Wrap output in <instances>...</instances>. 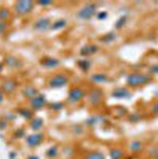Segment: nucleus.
I'll return each instance as SVG.
<instances>
[{
	"instance_id": "obj_1",
	"label": "nucleus",
	"mask_w": 158,
	"mask_h": 159,
	"mask_svg": "<svg viewBox=\"0 0 158 159\" xmlns=\"http://www.w3.org/2000/svg\"><path fill=\"white\" fill-rule=\"evenodd\" d=\"M152 81V75L143 73H131L127 76V84L130 87H138L141 85L150 83Z\"/></svg>"
},
{
	"instance_id": "obj_2",
	"label": "nucleus",
	"mask_w": 158,
	"mask_h": 159,
	"mask_svg": "<svg viewBox=\"0 0 158 159\" xmlns=\"http://www.w3.org/2000/svg\"><path fill=\"white\" fill-rule=\"evenodd\" d=\"M97 12V6L95 3H88L86 6H84L80 11L78 12V17L80 20H86L92 18L94 15H96Z\"/></svg>"
},
{
	"instance_id": "obj_3",
	"label": "nucleus",
	"mask_w": 158,
	"mask_h": 159,
	"mask_svg": "<svg viewBox=\"0 0 158 159\" xmlns=\"http://www.w3.org/2000/svg\"><path fill=\"white\" fill-rule=\"evenodd\" d=\"M34 7V3L30 0H20V1H17L15 3V10L20 15H25V14L31 12Z\"/></svg>"
},
{
	"instance_id": "obj_4",
	"label": "nucleus",
	"mask_w": 158,
	"mask_h": 159,
	"mask_svg": "<svg viewBox=\"0 0 158 159\" xmlns=\"http://www.w3.org/2000/svg\"><path fill=\"white\" fill-rule=\"evenodd\" d=\"M68 78L67 75L62 73H59V74H55L53 78L50 79L48 81V85H50L51 88H60V87H64L68 84Z\"/></svg>"
},
{
	"instance_id": "obj_5",
	"label": "nucleus",
	"mask_w": 158,
	"mask_h": 159,
	"mask_svg": "<svg viewBox=\"0 0 158 159\" xmlns=\"http://www.w3.org/2000/svg\"><path fill=\"white\" fill-rule=\"evenodd\" d=\"M102 97H103V92L100 88H94L88 93V102L92 106H98L102 101Z\"/></svg>"
},
{
	"instance_id": "obj_6",
	"label": "nucleus",
	"mask_w": 158,
	"mask_h": 159,
	"mask_svg": "<svg viewBox=\"0 0 158 159\" xmlns=\"http://www.w3.org/2000/svg\"><path fill=\"white\" fill-rule=\"evenodd\" d=\"M85 93L83 89H81L80 87H72L70 90H69L68 93V99L70 102H79L84 98Z\"/></svg>"
},
{
	"instance_id": "obj_7",
	"label": "nucleus",
	"mask_w": 158,
	"mask_h": 159,
	"mask_svg": "<svg viewBox=\"0 0 158 159\" xmlns=\"http://www.w3.org/2000/svg\"><path fill=\"white\" fill-rule=\"evenodd\" d=\"M52 26V22L48 17H41L34 23V29L37 30V31H46L48 28H51Z\"/></svg>"
},
{
	"instance_id": "obj_8",
	"label": "nucleus",
	"mask_w": 158,
	"mask_h": 159,
	"mask_svg": "<svg viewBox=\"0 0 158 159\" xmlns=\"http://www.w3.org/2000/svg\"><path fill=\"white\" fill-rule=\"evenodd\" d=\"M43 141V134L42 133H34V134H29L26 138V143L29 147H36L41 144Z\"/></svg>"
},
{
	"instance_id": "obj_9",
	"label": "nucleus",
	"mask_w": 158,
	"mask_h": 159,
	"mask_svg": "<svg viewBox=\"0 0 158 159\" xmlns=\"http://www.w3.org/2000/svg\"><path fill=\"white\" fill-rule=\"evenodd\" d=\"M16 87H17V82H16L15 80L9 79L2 82L1 92L6 93H12L16 89Z\"/></svg>"
},
{
	"instance_id": "obj_10",
	"label": "nucleus",
	"mask_w": 158,
	"mask_h": 159,
	"mask_svg": "<svg viewBox=\"0 0 158 159\" xmlns=\"http://www.w3.org/2000/svg\"><path fill=\"white\" fill-rule=\"evenodd\" d=\"M46 104V98L44 95H41L39 93L38 96L31 99L30 101V107H31L32 110H40L41 107H43Z\"/></svg>"
},
{
	"instance_id": "obj_11",
	"label": "nucleus",
	"mask_w": 158,
	"mask_h": 159,
	"mask_svg": "<svg viewBox=\"0 0 158 159\" xmlns=\"http://www.w3.org/2000/svg\"><path fill=\"white\" fill-rule=\"evenodd\" d=\"M22 95L24 96L25 98H27V99H34L36 96L39 95V92L34 86L28 85V86H26V87L23 88Z\"/></svg>"
},
{
	"instance_id": "obj_12",
	"label": "nucleus",
	"mask_w": 158,
	"mask_h": 159,
	"mask_svg": "<svg viewBox=\"0 0 158 159\" xmlns=\"http://www.w3.org/2000/svg\"><path fill=\"white\" fill-rule=\"evenodd\" d=\"M40 64L42 65L44 68L52 69V68H56L58 65H59V60L54 57H44L43 59H41Z\"/></svg>"
},
{
	"instance_id": "obj_13",
	"label": "nucleus",
	"mask_w": 158,
	"mask_h": 159,
	"mask_svg": "<svg viewBox=\"0 0 158 159\" xmlns=\"http://www.w3.org/2000/svg\"><path fill=\"white\" fill-rule=\"evenodd\" d=\"M97 52H98V46L95 45V44H87V45L83 46L81 48L80 54L84 57H87V56H90Z\"/></svg>"
},
{
	"instance_id": "obj_14",
	"label": "nucleus",
	"mask_w": 158,
	"mask_h": 159,
	"mask_svg": "<svg viewBox=\"0 0 158 159\" xmlns=\"http://www.w3.org/2000/svg\"><path fill=\"white\" fill-rule=\"evenodd\" d=\"M130 96V92L125 87H117L113 90L112 97L117 98V99H124V98H128Z\"/></svg>"
},
{
	"instance_id": "obj_15",
	"label": "nucleus",
	"mask_w": 158,
	"mask_h": 159,
	"mask_svg": "<svg viewBox=\"0 0 158 159\" xmlns=\"http://www.w3.org/2000/svg\"><path fill=\"white\" fill-rule=\"evenodd\" d=\"M4 64L10 68H20L22 67L23 62L18 58L14 57V56H7L4 58Z\"/></svg>"
},
{
	"instance_id": "obj_16",
	"label": "nucleus",
	"mask_w": 158,
	"mask_h": 159,
	"mask_svg": "<svg viewBox=\"0 0 158 159\" xmlns=\"http://www.w3.org/2000/svg\"><path fill=\"white\" fill-rule=\"evenodd\" d=\"M43 125H44V121L41 117H34L30 121V128H31V130H34V131L40 130L43 127Z\"/></svg>"
},
{
	"instance_id": "obj_17",
	"label": "nucleus",
	"mask_w": 158,
	"mask_h": 159,
	"mask_svg": "<svg viewBox=\"0 0 158 159\" xmlns=\"http://www.w3.org/2000/svg\"><path fill=\"white\" fill-rule=\"evenodd\" d=\"M90 80L94 83H106L109 81V78L106 73H95L90 76Z\"/></svg>"
},
{
	"instance_id": "obj_18",
	"label": "nucleus",
	"mask_w": 158,
	"mask_h": 159,
	"mask_svg": "<svg viewBox=\"0 0 158 159\" xmlns=\"http://www.w3.org/2000/svg\"><path fill=\"white\" fill-rule=\"evenodd\" d=\"M78 65H79V67H80V69L82 70V71H84V72H87L88 70L90 69V60L89 59H87V58H84V59H82V60H80V61L78 62Z\"/></svg>"
},
{
	"instance_id": "obj_19",
	"label": "nucleus",
	"mask_w": 158,
	"mask_h": 159,
	"mask_svg": "<svg viewBox=\"0 0 158 159\" xmlns=\"http://www.w3.org/2000/svg\"><path fill=\"white\" fill-rule=\"evenodd\" d=\"M110 157L111 159H122L124 157V153L120 148H112L110 152Z\"/></svg>"
},
{
	"instance_id": "obj_20",
	"label": "nucleus",
	"mask_w": 158,
	"mask_h": 159,
	"mask_svg": "<svg viewBox=\"0 0 158 159\" xmlns=\"http://www.w3.org/2000/svg\"><path fill=\"white\" fill-rule=\"evenodd\" d=\"M67 25V22L65 20H62V18H60V20H57L56 22H54L52 24V26H51V29L53 30H60L62 29L65 26Z\"/></svg>"
},
{
	"instance_id": "obj_21",
	"label": "nucleus",
	"mask_w": 158,
	"mask_h": 159,
	"mask_svg": "<svg viewBox=\"0 0 158 159\" xmlns=\"http://www.w3.org/2000/svg\"><path fill=\"white\" fill-rule=\"evenodd\" d=\"M102 42H104V43H110V42H113L116 40V34L113 31L111 32H108L106 34H104L103 37H102Z\"/></svg>"
},
{
	"instance_id": "obj_22",
	"label": "nucleus",
	"mask_w": 158,
	"mask_h": 159,
	"mask_svg": "<svg viewBox=\"0 0 158 159\" xmlns=\"http://www.w3.org/2000/svg\"><path fill=\"white\" fill-rule=\"evenodd\" d=\"M85 159H106L104 155L100 152H92V153L87 154Z\"/></svg>"
},
{
	"instance_id": "obj_23",
	"label": "nucleus",
	"mask_w": 158,
	"mask_h": 159,
	"mask_svg": "<svg viewBox=\"0 0 158 159\" xmlns=\"http://www.w3.org/2000/svg\"><path fill=\"white\" fill-rule=\"evenodd\" d=\"M18 114L25 119H29L32 117V112L29 109H20L18 110Z\"/></svg>"
},
{
	"instance_id": "obj_24",
	"label": "nucleus",
	"mask_w": 158,
	"mask_h": 159,
	"mask_svg": "<svg viewBox=\"0 0 158 159\" xmlns=\"http://www.w3.org/2000/svg\"><path fill=\"white\" fill-rule=\"evenodd\" d=\"M10 16V11L7 8H0V20L1 22H6Z\"/></svg>"
},
{
	"instance_id": "obj_25",
	"label": "nucleus",
	"mask_w": 158,
	"mask_h": 159,
	"mask_svg": "<svg viewBox=\"0 0 158 159\" xmlns=\"http://www.w3.org/2000/svg\"><path fill=\"white\" fill-rule=\"evenodd\" d=\"M58 155V148L56 146H52L46 151V156L48 158H54Z\"/></svg>"
},
{
	"instance_id": "obj_26",
	"label": "nucleus",
	"mask_w": 158,
	"mask_h": 159,
	"mask_svg": "<svg viewBox=\"0 0 158 159\" xmlns=\"http://www.w3.org/2000/svg\"><path fill=\"white\" fill-rule=\"evenodd\" d=\"M126 23H127V16L123 15V16H120V17L117 20V22L115 23V27L117 28V29H120V28L124 27Z\"/></svg>"
},
{
	"instance_id": "obj_27",
	"label": "nucleus",
	"mask_w": 158,
	"mask_h": 159,
	"mask_svg": "<svg viewBox=\"0 0 158 159\" xmlns=\"http://www.w3.org/2000/svg\"><path fill=\"white\" fill-rule=\"evenodd\" d=\"M50 107L54 111H60L64 107V103L62 102H53L50 104Z\"/></svg>"
},
{
	"instance_id": "obj_28",
	"label": "nucleus",
	"mask_w": 158,
	"mask_h": 159,
	"mask_svg": "<svg viewBox=\"0 0 158 159\" xmlns=\"http://www.w3.org/2000/svg\"><path fill=\"white\" fill-rule=\"evenodd\" d=\"M130 149L132 152H138L141 149V143L139 141H133L131 144H130Z\"/></svg>"
},
{
	"instance_id": "obj_29",
	"label": "nucleus",
	"mask_w": 158,
	"mask_h": 159,
	"mask_svg": "<svg viewBox=\"0 0 158 159\" xmlns=\"http://www.w3.org/2000/svg\"><path fill=\"white\" fill-rule=\"evenodd\" d=\"M141 119V116L140 114L138 113H132L129 115V121H131V123H137V121H139Z\"/></svg>"
},
{
	"instance_id": "obj_30",
	"label": "nucleus",
	"mask_w": 158,
	"mask_h": 159,
	"mask_svg": "<svg viewBox=\"0 0 158 159\" xmlns=\"http://www.w3.org/2000/svg\"><path fill=\"white\" fill-rule=\"evenodd\" d=\"M100 118H101V117H99V116H95V117H89V118L87 119L86 123L88 124V125L93 126V125H95L96 123H98V121L102 120V119H100Z\"/></svg>"
},
{
	"instance_id": "obj_31",
	"label": "nucleus",
	"mask_w": 158,
	"mask_h": 159,
	"mask_svg": "<svg viewBox=\"0 0 158 159\" xmlns=\"http://www.w3.org/2000/svg\"><path fill=\"white\" fill-rule=\"evenodd\" d=\"M37 3H38L39 6L47 7V6H50V4H52L53 1H51V0H39V1H37Z\"/></svg>"
},
{
	"instance_id": "obj_32",
	"label": "nucleus",
	"mask_w": 158,
	"mask_h": 159,
	"mask_svg": "<svg viewBox=\"0 0 158 159\" xmlns=\"http://www.w3.org/2000/svg\"><path fill=\"white\" fill-rule=\"evenodd\" d=\"M7 127H8V121L4 118H1L0 119V130H4Z\"/></svg>"
},
{
	"instance_id": "obj_33",
	"label": "nucleus",
	"mask_w": 158,
	"mask_h": 159,
	"mask_svg": "<svg viewBox=\"0 0 158 159\" xmlns=\"http://www.w3.org/2000/svg\"><path fill=\"white\" fill-rule=\"evenodd\" d=\"M15 118H16V115H15V114H13V113H8L6 116H4V119H6L7 121H8V120L13 121Z\"/></svg>"
},
{
	"instance_id": "obj_34",
	"label": "nucleus",
	"mask_w": 158,
	"mask_h": 159,
	"mask_svg": "<svg viewBox=\"0 0 158 159\" xmlns=\"http://www.w3.org/2000/svg\"><path fill=\"white\" fill-rule=\"evenodd\" d=\"M24 135H25V130L23 129V128L16 130V132H15V137L16 138H23Z\"/></svg>"
},
{
	"instance_id": "obj_35",
	"label": "nucleus",
	"mask_w": 158,
	"mask_h": 159,
	"mask_svg": "<svg viewBox=\"0 0 158 159\" xmlns=\"http://www.w3.org/2000/svg\"><path fill=\"white\" fill-rule=\"evenodd\" d=\"M106 17H108V13H106V12H99L98 14H97V18H98V20H106Z\"/></svg>"
},
{
	"instance_id": "obj_36",
	"label": "nucleus",
	"mask_w": 158,
	"mask_h": 159,
	"mask_svg": "<svg viewBox=\"0 0 158 159\" xmlns=\"http://www.w3.org/2000/svg\"><path fill=\"white\" fill-rule=\"evenodd\" d=\"M150 71L154 74H158V65H154V66L150 67Z\"/></svg>"
},
{
	"instance_id": "obj_37",
	"label": "nucleus",
	"mask_w": 158,
	"mask_h": 159,
	"mask_svg": "<svg viewBox=\"0 0 158 159\" xmlns=\"http://www.w3.org/2000/svg\"><path fill=\"white\" fill-rule=\"evenodd\" d=\"M152 112L154 114H158V102H156V103L152 107Z\"/></svg>"
},
{
	"instance_id": "obj_38",
	"label": "nucleus",
	"mask_w": 158,
	"mask_h": 159,
	"mask_svg": "<svg viewBox=\"0 0 158 159\" xmlns=\"http://www.w3.org/2000/svg\"><path fill=\"white\" fill-rule=\"evenodd\" d=\"M6 28H7V24H6V23H4V22L0 23V32L3 31V30L6 29Z\"/></svg>"
},
{
	"instance_id": "obj_39",
	"label": "nucleus",
	"mask_w": 158,
	"mask_h": 159,
	"mask_svg": "<svg viewBox=\"0 0 158 159\" xmlns=\"http://www.w3.org/2000/svg\"><path fill=\"white\" fill-rule=\"evenodd\" d=\"M2 100H3V93H2L1 89H0V104H1Z\"/></svg>"
},
{
	"instance_id": "obj_40",
	"label": "nucleus",
	"mask_w": 158,
	"mask_h": 159,
	"mask_svg": "<svg viewBox=\"0 0 158 159\" xmlns=\"http://www.w3.org/2000/svg\"><path fill=\"white\" fill-rule=\"evenodd\" d=\"M15 156H16V154L14 153V152H12V153L10 154V159H14Z\"/></svg>"
},
{
	"instance_id": "obj_41",
	"label": "nucleus",
	"mask_w": 158,
	"mask_h": 159,
	"mask_svg": "<svg viewBox=\"0 0 158 159\" xmlns=\"http://www.w3.org/2000/svg\"><path fill=\"white\" fill-rule=\"evenodd\" d=\"M28 159H40V158L37 157V156H34V155H32V156H30V157H28Z\"/></svg>"
},
{
	"instance_id": "obj_42",
	"label": "nucleus",
	"mask_w": 158,
	"mask_h": 159,
	"mask_svg": "<svg viewBox=\"0 0 158 159\" xmlns=\"http://www.w3.org/2000/svg\"><path fill=\"white\" fill-rule=\"evenodd\" d=\"M2 69H3V64H2V62H0V72L2 71Z\"/></svg>"
},
{
	"instance_id": "obj_43",
	"label": "nucleus",
	"mask_w": 158,
	"mask_h": 159,
	"mask_svg": "<svg viewBox=\"0 0 158 159\" xmlns=\"http://www.w3.org/2000/svg\"><path fill=\"white\" fill-rule=\"evenodd\" d=\"M155 158H156V159H158V153L156 154V155H155Z\"/></svg>"
}]
</instances>
